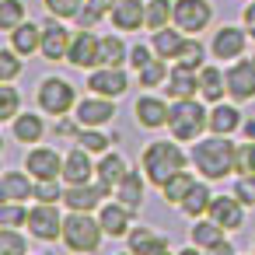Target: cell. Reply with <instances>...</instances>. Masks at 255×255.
<instances>
[{"label":"cell","instance_id":"cell-39","mask_svg":"<svg viewBox=\"0 0 255 255\" xmlns=\"http://www.w3.org/2000/svg\"><path fill=\"white\" fill-rule=\"evenodd\" d=\"M28 224V203L4 199L0 203V227H25Z\"/></svg>","mask_w":255,"mask_h":255},{"label":"cell","instance_id":"cell-44","mask_svg":"<svg viewBox=\"0 0 255 255\" xmlns=\"http://www.w3.org/2000/svg\"><path fill=\"white\" fill-rule=\"evenodd\" d=\"M67 182L63 178H35V203H63Z\"/></svg>","mask_w":255,"mask_h":255},{"label":"cell","instance_id":"cell-21","mask_svg":"<svg viewBox=\"0 0 255 255\" xmlns=\"http://www.w3.org/2000/svg\"><path fill=\"white\" fill-rule=\"evenodd\" d=\"M98 220H102V227H105V238H126V234L133 231V210L123 206L116 196L102 203Z\"/></svg>","mask_w":255,"mask_h":255},{"label":"cell","instance_id":"cell-28","mask_svg":"<svg viewBox=\"0 0 255 255\" xmlns=\"http://www.w3.org/2000/svg\"><path fill=\"white\" fill-rule=\"evenodd\" d=\"M7 42H11V46L28 60V56H35V53L42 49V25H35V21H28V18H25L14 32H7Z\"/></svg>","mask_w":255,"mask_h":255},{"label":"cell","instance_id":"cell-8","mask_svg":"<svg viewBox=\"0 0 255 255\" xmlns=\"http://www.w3.org/2000/svg\"><path fill=\"white\" fill-rule=\"evenodd\" d=\"M248 39H252V35H248L245 25H220V28L213 32V39H210V56L220 60V63H234V60L245 56Z\"/></svg>","mask_w":255,"mask_h":255},{"label":"cell","instance_id":"cell-9","mask_svg":"<svg viewBox=\"0 0 255 255\" xmlns=\"http://www.w3.org/2000/svg\"><path fill=\"white\" fill-rule=\"evenodd\" d=\"M70 39H74V32L67 28V21L56 18V14H49V18L42 21V49H39V56H42L46 63H67Z\"/></svg>","mask_w":255,"mask_h":255},{"label":"cell","instance_id":"cell-31","mask_svg":"<svg viewBox=\"0 0 255 255\" xmlns=\"http://www.w3.org/2000/svg\"><path fill=\"white\" fill-rule=\"evenodd\" d=\"M210 203H213V192H210V182L206 178H196V185L189 189V196L182 199V213L189 217V220H196V217H206L210 213Z\"/></svg>","mask_w":255,"mask_h":255},{"label":"cell","instance_id":"cell-29","mask_svg":"<svg viewBox=\"0 0 255 255\" xmlns=\"http://www.w3.org/2000/svg\"><path fill=\"white\" fill-rule=\"evenodd\" d=\"M185 39H189V32H182L178 25H168V28L154 32L150 46H154V53H157L161 60L175 63V60H178V53H182V46H185Z\"/></svg>","mask_w":255,"mask_h":255},{"label":"cell","instance_id":"cell-32","mask_svg":"<svg viewBox=\"0 0 255 255\" xmlns=\"http://www.w3.org/2000/svg\"><path fill=\"white\" fill-rule=\"evenodd\" d=\"M126 245H129V252H136V255H143V252H168V248H171V241H168L164 234H157L154 227H133V231L126 234Z\"/></svg>","mask_w":255,"mask_h":255},{"label":"cell","instance_id":"cell-6","mask_svg":"<svg viewBox=\"0 0 255 255\" xmlns=\"http://www.w3.org/2000/svg\"><path fill=\"white\" fill-rule=\"evenodd\" d=\"M189 245L206 252V255H231L234 245L227 241V231L213 220V217H196L189 227Z\"/></svg>","mask_w":255,"mask_h":255},{"label":"cell","instance_id":"cell-1","mask_svg":"<svg viewBox=\"0 0 255 255\" xmlns=\"http://www.w3.org/2000/svg\"><path fill=\"white\" fill-rule=\"evenodd\" d=\"M238 150H241V143H234L231 136L210 133L192 143L189 157H192V168L199 171V178L224 182L227 175H238Z\"/></svg>","mask_w":255,"mask_h":255},{"label":"cell","instance_id":"cell-20","mask_svg":"<svg viewBox=\"0 0 255 255\" xmlns=\"http://www.w3.org/2000/svg\"><path fill=\"white\" fill-rule=\"evenodd\" d=\"M147 175H143V168H129L126 175H123V182L116 185V199L123 203V206H129L133 213H140L143 210V199H147Z\"/></svg>","mask_w":255,"mask_h":255},{"label":"cell","instance_id":"cell-15","mask_svg":"<svg viewBox=\"0 0 255 255\" xmlns=\"http://www.w3.org/2000/svg\"><path fill=\"white\" fill-rule=\"evenodd\" d=\"M227 98L238 102V105L255 102V63L252 60L227 63Z\"/></svg>","mask_w":255,"mask_h":255},{"label":"cell","instance_id":"cell-18","mask_svg":"<svg viewBox=\"0 0 255 255\" xmlns=\"http://www.w3.org/2000/svg\"><path fill=\"white\" fill-rule=\"evenodd\" d=\"M98 175V161L91 150H84L81 143H74L67 154H63V182L67 185H77V182H91Z\"/></svg>","mask_w":255,"mask_h":255},{"label":"cell","instance_id":"cell-45","mask_svg":"<svg viewBox=\"0 0 255 255\" xmlns=\"http://www.w3.org/2000/svg\"><path fill=\"white\" fill-rule=\"evenodd\" d=\"M42 4H46L49 14H56V18H63V21H74L77 11L88 4V0H42Z\"/></svg>","mask_w":255,"mask_h":255},{"label":"cell","instance_id":"cell-16","mask_svg":"<svg viewBox=\"0 0 255 255\" xmlns=\"http://www.w3.org/2000/svg\"><path fill=\"white\" fill-rule=\"evenodd\" d=\"M168 112H171V98H161V95H140L133 102L136 126L143 129H168Z\"/></svg>","mask_w":255,"mask_h":255},{"label":"cell","instance_id":"cell-4","mask_svg":"<svg viewBox=\"0 0 255 255\" xmlns=\"http://www.w3.org/2000/svg\"><path fill=\"white\" fill-rule=\"evenodd\" d=\"M102 238H105V227H102L98 213H91V210H67L60 241L70 252H98Z\"/></svg>","mask_w":255,"mask_h":255},{"label":"cell","instance_id":"cell-41","mask_svg":"<svg viewBox=\"0 0 255 255\" xmlns=\"http://www.w3.org/2000/svg\"><path fill=\"white\" fill-rule=\"evenodd\" d=\"M21 70H25V56H21L14 46L0 49V81H18Z\"/></svg>","mask_w":255,"mask_h":255},{"label":"cell","instance_id":"cell-24","mask_svg":"<svg viewBox=\"0 0 255 255\" xmlns=\"http://www.w3.org/2000/svg\"><path fill=\"white\" fill-rule=\"evenodd\" d=\"M241 123H245V116H241V109H238V102H213L210 105V133H220V136H234V133H241Z\"/></svg>","mask_w":255,"mask_h":255},{"label":"cell","instance_id":"cell-47","mask_svg":"<svg viewBox=\"0 0 255 255\" xmlns=\"http://www.w3.org/2000/svg\"><path fill=\"white\" fill-rule=\"evenodd\" d=\"M154 56H157V53H154V46H143V42H136V46L129 49V67H133V70H143V67H147Z\"/></svg>","mask_w":255,"mask_h":255},{"label":"cell","instance_id":"cell-36","mask_svg":"<svg viewBox=\"0 0 255 255\" xmlns=\"http://www.w3.org/2000/svg\"><path fill=\"white\" fill-rule=\"evenodd\" d=\"M175 25V0H147V32H161Z\"/></svg>","mask_w":255,"mask_h":255},{"label":"cell","instance_id":"cell-25","mask_svg":"<svg viewBox=\"0 0 255 255\" xmlns=\"http://www.w3.org/2000/svg\"><path fill=\"white\" fill-rule=\"evenodd\" d=\"M224 95H227V70L217 63H203L199 67V98L206 105H213V102H224Z\"/></svg>","mask_w":255,"mask_h":255},{"label":"cell","instance_id":"cell-33","mask_svg":"<svg viewBox=\"0 0 255 255\" xmlns=\"http://www.w3.org/2000/svg\"><path fill=\"white\" fill-rule=\"evenodd\" d=\"M129 63V49L123 35H102L98 39V67H123Z\"/></svg>","mask_w":255,"mask_h":255},{"label":"cell","instance_id":"cell-10","mask_svg":"<svg viewBox=\"0 0 255 255\" xmlns=\"http://www.w3.org/2000/svg\"><path fill=\"white\" fill-rule=\"evenodd\" d=\"M105 199H112V189H109L102 178L67 185V192H63V206H67V210H91V213H98Z\"/></svg>","mask_w":255,"mask_h":255},{"label":"cell","instance_id":"cell-30","mask_svg":"<svg viewBox=\"0 0 255 255\" xmlns=\"http://www.w3.org/2000/svg\"><path fill=\"white\" fill-rule=\"evenodd\" d=\"M126 171H129V161H126L119 150H105V154H98V175H95V178H102L112 192H116V185L123 182Z\"/></svg>","mask_w":255,"mask_h":255},{"label":"cell","instance_id":"cell-17","mask_svg":"<svg viewBox=\"0 0 255 255\" xmlns=\"http://www.w3.org/2000/svg\"><path fill=\"white\" fill-rule=\"evenodd\" d=\"M98 39L95 28H77L74 39H70V53H67V63L77 67V70H95L98 67Z\"/></svg>","mask_w":255,"mask_h":255},{"label":"cell","instance_id":"cell-50","mask_svg":"<svg viewBox=\"0 0 255 255\" xmlns=\"http://www.w3.org/2000/svg\"><path fill=\"white\" fill-rule=\"evenodd\" d=\"M241 25L248 28V35H252V42H255V0H252V4L241 11Z\"/></svg>","mask_w":255,"mask_h":255},{"label":"cell","instance_id":"cell-40","mask_svg":"<svg viewBox=\"0 0 255 255\" xmlns=\"http://www.w3.org/2000/svg\"><path fill=\"white\" fill-rule=\"evenodd\" d=\"M206 53H210V46H203V42H199V35H189L175 63H185V67H192V70H199V67L206 63Z\"/></svg>","mask_w":255,"mask_h":255},{"label":"cell","instance_id":"cell-38","mask_svg":"<svg viewBox=\"0 0 255 255\" xmlns=\"http://www.w3.org/2000/svg\"><path fill=\"white\" fill-rule=\"evenodd\" d=\"M21 112V95L14 88V81H0V119L11 123Z\"/></svg>","mask_w":255,"mask_h":255},{"label":"cell","instance_id":"cell-35","mask_svg":"<svg viewBox=\"0 0 255 255\" xmlns=\"http://www.w3.org/2000/svg\"><path fill=\"white\" fill-rule=\"evenodd\" d=\"M192 185H196V175L182 168L178 175H171V178L161 185V196H164V203H168V206H182V199L189 196V189H192Z\"/></svg>","mask_w":255,"mask_h":255},{"label":"cell","instance_id":"cell-11","mask_svg":"<svg viewBox=\"0 0 255 255\" xmlns=\"http://www.w3.org/2000/svg\"><path fill=\"white\" fill-rule=\"evenodd\" d=\"M175 25L189 35H199L213 25V4L210 0H175Z\"/></svg>","mask_w":255,"mask_h":255},{"label":"cell","instance_id":"cell-22","mask_svg":"<svg viewBox=\"0 0 255 255\" xmlns=\"http://www.w3.org/2000/svg\"><path fill=\"white\" fill-rule=\"evenodd\" d=\"M164 95L175 102V98H196L199 95V70L185 67V63H171L168 70V81H164Z\"/></svg>","mask_w":255,"mask_h":255},{"label":"cell","instance_id":"cell-13","mask_svg":"<svg viewBox=\"0 0 255 255\" xmlns=\"http://www.w3.org/2000/svg\"><path fill=\"white\" fill-rule=\"evenodd\" d=\"M74 116H77L81 126H109L116 119V98H105V95L88 91L84 98H77Z\"/></svg>","mask_w":255,"mask_h":255},{"label":"cell","instance_id":"cell-2","mask_svg":"<svg viewBox=\"0 0 255 255\" xmlns=\"http://www.w3.org/2000/svg\"><path fill=\"white\" fill-rule=\"evenodd\" d=\"M192 157L182 150V143L171 136V140H150L147 147H143V154H140V168H143V175H147V182L150 185H164L171 175H178L185 164H189Z\"/></svg>","mask_w":255,"mask_h":255},{"label":"cell","instance_id":"cell-49","mask_svg":"<svg viewBox=\"0 0 255 255\" xmlns=\"http://www.w3.org/2000/svg\"><path fill=\"white\" fill-rule=\"evenodd\" d=\"M241 171H255V140H245L238 150V175Z\"/></svg>","mask_w":255,"mask_h":255},{"label":"cell","instance_id":"cell-48","mask_svg":"<svg viewBox=\"0 0 255 255\" xmlns=\"http://www.w3.org/2000/svg\"><path fill=\"white\" fill-rule=\"evenodd\" d=\"M102 18H105V14H102L98 7H91V4H84V7L77 11V18H74V25H77V28H95V25H98Z\"/></svg>","mask_w":255,"mask_h":255},{"label":"cell","instance_id":"cell-14","mask_svg":"<svg viewBox=\"0 0 255 255\" xmlns=\"http://www.w3.org/2000/svg\"><path fill=\"white\" fill-rule=\"evenodd\" d=\"M25 171L32 178H63V154L56 147H46V143H35L28 147L25 154Z\"/></svg>","mask_w":255,"mask_h":255},{"label":"cell","instance_id":"cell-37","mask_svg":"<svg viewBox=\"0 0 255 255\" xmlns=\"http://www.w3.org/2000/svg\"><path fill=\"white\" fill-rule=\"evenodd\" d=\"M168 60H161V56H154L143 70H136V81H140V88H161L164 81H168Z\"/></svg>","mask_w":255,"mask_h":255},{"label":"cell","instance_id":"cell-51","mask_svg":"<svg viewBox=\"0 0 255 255\" xmlns=\"http://www.w3.org/2000/svg\"><path fill=\"white\" fill-rule=\"evenodd\" d=\"M88 4H91V7H98L102 14H109V11H112V7L119 4V0H88Z\"/></svg>","mask_w":255,"mask_h":255},{"label":"cell","instance_id":"cell-53","mask_svg":"<svg viewBox=\"0 0 255 255\" xmlns=\"http://www.w3.org/2000/svg\"><path fill=\"white\" fill-rule=\"evenodd\" d=\"M252 63H255V53H252Z\"/></svg>","mask_w":255,"mask_h":255},{"label":"cell","instance_id":"cell-52","mask_svg":"<svg viewBox=\"0 0 255 255\" xmlns=\"http://www.w3.org/2000/svg\"><path fill=\"white\" fill-rule=\"evenodd\" d=\"M241 136L245 140H255V119H245L241 123Z\"/></svg>","mask_w":255,"mask_h":255},{"label":"cell","instance_id":"cell-3","mask_svg":"<svg viewBox=\"0 0 255 255\" xmlns=\"http://www.w3.org/2000/svg\"><path fill=\"white\" fill-rule=\"evenodd\" d=\"M210 109L203 105V98H175L171 112H168V136H175L178 143H196L203 133H210Z\"/></svg>","mask_w":255,"mask_h":255},{"label":"cell","instance_id":"cell-42","mask_svg":"<svg viewBox=\"0 0 255 255\" xmlns=\"http://www.w3.org/2000/svg\"><path fill=\"white\" fill-rule=\"evenodd\" d=\"M25 4L21 0H0V32H14L25 21Z\"/></svg>","mask_w":255,"mask_h":255},{"label":"cell","instance_id":"cell-23","mask_svg":"<svg viewBox=\"0 0 255 255\" xmlns=\"http://www.w3.org/2000/svg\"><path fill=\"white\" fill-rule=\"evenodd\" d=\"M206 217H213L224 231H241V227H245V203H241L234 192H231V196H213Z\"/></svg>","mask_w":255,"mask_h":255},{"label":"cell","instance_id":"cell-12","mask_svg":"<svg viewBox=\"0 0 255 255\" xmlns=\"http://www.w3.org/2000/svg\"><path fill=\"white\" fill-rule=\"evenodd\" d=\"M84 88L95 95H105V98H123L129 91V74L123 67H95V70H88Z\"/></svg>","mask_w":255,"mask_h":255},{"label":"cell","instance_id":"cell-7","mask_svg":"<svg viewBox=\"0 0 255 255\" xmlns=\"http://www.w3.org/2000/svg\"><path fill=\"white\" fill-rule=\"evenodd\" d=\"M63 203H35V206H28V234L35 238V241H56L60 234H63V210H60Z\"/></svg>","mask_w":255,"mask_h":255},{"label":"cell","instance_id":"cell-46","mask_svg":"<svg viewBox=\"0 0 255 255\" xmlns=\"http://www.w3.org/2000/svg\"><path fill=\"white\" fill-rule=\"evenodd\" d=\"M245 206H255V171H241L234 178V189H231Z\"/></svg>","mask_w":255,"mask_h":255},{"label":"cell","instance_id":"cell-5","mask_svg":"<svg viewBox=\"0 0 255 255\" xmlns=\"http://www.w3.org/2000/svg\"><path fill=\"white\" fill-rule=\"evenodd\" d=\"M35 102H39V109H42L46 116H70V112L77 109V88H74L67 77L49 74V77L39 81Z\"/></svg>","mask_w":255,"mask_h":255},{"label":"cell","instance_id":"cell-26","mask_svg":"<svg viewBox=\"0 0 255 255\" xmlns=\"http://www.w3.org/2000/svg\"><path fill=\"white\" fill-rule=\"evenodd\" d=\"M4 199H18V203L35 199V178L28 171H4L0 175V203Z\"/></svg>","mask_w":255,"mask_h":255},{"label":"cell","instance_id":"cell-43","mask_svg":"<svg viewBox=\"0 0 255 255\" xmlns=\"http://www.w3.org/2000/svg\"><path fill=\"white\" fill-rule=\"evenodd\" d=\"M0 255H28V238L18 227H0Z\"/></svg>","mask_w":255,"mask_h":255},{"label":"cell","instance_id":"cell-27","mask_svg":"<svg viewBox=\"0 0 255 255\" xmlns=\"http://www.w3.org/2000/svg\"><path fill=\"white\" fill-rule=\"evenodd\" d=\"M39 112H42V109H39ZM39 112H18V116L11 119V136H14L18 143H42V136H46V119H42Z\"/></svg>","mask_w":255,"mask_h":255},{"label":"cell","instance_id":"cell-34","mask_svg":"<svg viewBox=\"0 0 255 255\" xmlns=\"http://www.w3.org/2000/svg\"><path fill=\"white\" fill-rule=\"evenodd\" d=\"M74 143H81L91 154H105V150H112V143H119V133H105V126H81Z\"/></svg>","mask_w":255,"mask_h":255},{"label":"cell","instance_id":"cell-19","mask_svg":"<svg viewBox=\"0 0 255 255\" xmlns=\"http://www.w3.org/2000/svg\"><path fill=\"white\" fill-rule=\"evenodd\" d=\"M109 21L116 32H140L147 28V0H119L109 11Z\"/></svg>","mask_w":255,"mask_h":255}]
</instances>
